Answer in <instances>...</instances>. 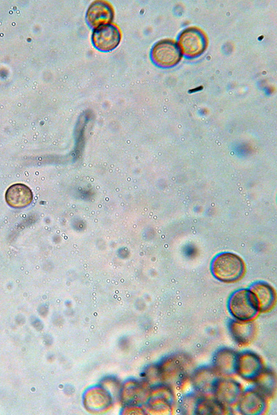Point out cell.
I'll return each instance as SVG.
<instances>
[{"mask_svg": "<svg viewBox=\"0 0 277 415\" xmlns=\"http://www.w3.org/2000/svg\"><path fill=\"white\" fill-rule=\"evenodd\" d=\"M157 365L163 383L172 389L181 387L187 379H190L193 371L191 358L183 353L166 356Z\"/></svg>", "mask_w": 277, "mask_h": 415, "instance_id": "cell-1", "label": "cell"}, {"mask_svg": "<svg viewBox=\"0 0 277 415\" xmlns=\"http://www.w3.org/2000/svg\"><path fill=\"white\" fill-rule=\"evenodd\" d=\"M244 263L237 255L222 252L216 255L211 263V271L215 278L227 283L240 280L244 273Z\"/></svg>", "mask_w": 277, "mask_h": 415, "instance_id": "cell-2", "label": "cell"}, {"mask_svg": "<svg viewBox=\"0 0 277 415\" xmlns=\"http://www.w3.org/2000/svg\"><path fill=\"white\" fill-rule=\"evenodd\" d=\"M227 308L235 320L242 321H253L260 313L253 295L247 288L234 291L229 297Z\"/></svg>", "mask_w": 277, "mask_h": 415, "instance_id": "cell-3", "label": "cell"}, {"mask_svg": "<svg viewBox=\"0 0 277 415\" xmlns=\"http://www.w3.org/2000/svg\"><path fill=\"white\" fill-rule=\"evenodd\" d=\"M208 42L206 33L197 26L185 28L179 33L177 41L182 55L188 59L196 58L203 54Z\"/></svg>", "mask_w": 277, "mask_h": 415, "instance_id": "cell-4", "label": "cell"}, {"mask_svg": "<svg viewBox=\"0 0 277 415\" xmlns=\"http://www.w3.org/2000/svg\"><path fill=\"white\" fill-rule=\"evenodd\" d=\"M183 55L177 43L171 39H161L155 43L150 51L152 62L160 68H168L176 66Z\"/></svg>", "mask_w": 277, "mask_h": 415, "instance_id": "cell-5", "label": "cell"}, {"mask_svg": "<svg viewBox=\"0 0 277 415\" xmlns=\"http://www.w3.org/2000/svg\"><path fill=\"white\" fill-rule=\"evenodd\" d=\"M175 402L173 389L166 384H160L150 387L146 403L153 414H168L172 412Z\"/></svg>", "mask_w": 277, "mask_h": 415, "instance_id": "cell-6", "label": "cell"}, {"mask_svg": "<svg viewBox=\"0 0 277 415\" xmlns=\"http://www.w3.org/2000/svg\"><path fill=\"white\" fill-rule=\"evenodd\" d=\"M242 385L231 376H221L215 386L213 397L227 408L237 405L242 392Z\"/></svg>", "mask_w": 277, "mask_h": 415, "instance_id": "cell-7", "label": "cell"}, {"mask_svg": "<svg viewBox=\"0 0 277 415\" xmlns=\"http://www.w3.org/2000/svg\"><path fill=\"white\" fill-rule=\"evenodd\" d=\"M220 377L212 366H203L193 371L190 380L197 394L212 396L216 382Z\"/></svg>", "mask_w": 277, "mask_h": 415, "instance_id": "cell-8", "label": "cell"}, {"mask_svg": "<svg viewBox=\"0 0 277 415\" xmlns=\"http://www.w3.org/2000/svg\"><path fill=\"white\" fill-rule=\"evenodd\" d=\"M265 368L261 357L251 351L238 352L236 374L244 380L253 382Z\"/></svg>", "mask_w": 277, "mask_h": 415, "instance_id": "cell-9", "label": "cell"}, {"mask_svg": "<svg viewBox=\"0 0 277 415\" xmlns=\"http://www.w3.org/2000/svg\"><path fill=\"white\" fill-rule=\"evenodd\" d=\"M121 31L118 26L109 24L95 28L92 43L100 51L109 52L118 46L121 40Z\"/></svg>", "mask_w": 277, "mask_h": 415, "instance_id": "cell-10", "label": "cell"}, {"mask_svg": "<svg viewBox=\"0 0 277 415\" xmlns=\"http://www.w3.org/2000/svg\"><path fill=\"white\" fill-rule=\"evenodd\" d=\"M236 405L242 414L260 415L267 411V398L253 387L243 391Z\"/></svg>", "mask_w": 277, "mask_h": 415, "instance_id": "cell-11", "label": "cell"}, {"mask_svg": "<svg viewBox=\"0 0 277 415\" xmlns=\"http://www.w3.org/2000/svg\"><path fill=\"white\" fill-rule=\"evenodd\" d=\"M114 10L111 3L107 1H93L87 11V22L93 29L111 24Z\"/></svg>", "mask_w": 277, "mask_h": 415, "instance_id": "cell-12", "label": "cell"}, {"mask_svg": "<svg viewBox=\"0 0 277 415\" xmlns=\"http://www.w3.org/2000/svg\"><path fill=\"white\" fill-rule=\"evenodd\" d=\"M238 355L233 349L222 347L215 352L212 367L220 376H232L236 374Z\"/></svg>", "mask_w": 277, "mask_h": 415, "instance_id": "cell-13", "label": "cell"}, {"mask_svg": "<svg viewBox=\"0 0 277 415\" xmlns=\"http://www.w3.org/2000/svg\"><path fill=\"white\" fill-rule=\"evenodd\" d=\"M249 290L253 295L259 312L267 313L274 307L276 295L270 284L265 282H257L250 286Z\"/></svg>", "mask_w": 277, "mask_h": 415, "instance_id": "cell-14", "label": "cell"}, {"mask_svg": "<svg viewBox=\"0 0 277 415\" xmlns=\"http://www.w3.org/2000/svg\"><path fill=\"white\" fill-rule=\"evenodd\" d=\"M228 328L233 340L240 346L250 344L256 335V326L253 321L231 320Z\"/></svg>", "mask_w": 277, "mask_h": 415, "instance_id": "cell-15", "label": "cell"}, {"mask_svg": "<svg viewBox=\"0 0 277 415\" xmlns=\"http://www.w3.org/2000/svg\"><path fill=\"white\" fill-rule=\"evenodd\" d=\"M6 201L12 208H21L27 206L32 201L31 190L25 185L16 183L10 185L5 194Z\"/></svg>", "mask_w": 277, "mask_h": 415, "instance_id": "cell-16", "label": "cell"}, {"mask_svg": "<svg viewBox=\"0 0 277 415\" xmlns=\"http://www.w3.org/2000/svg\"><path fill=\"white\" fill-rule=\"evenodd\" d=\"M253 383L254 387L267 399L274 396L276 380V375L272 370L265 367L254 380Z\"/></svg>", "mask_w": 277, "mask_h": 415, "instance_id": "cell-17", "label": "cell"}, {"mask_svg": "<svg viewBox=\"0 0 277 415\" xmlns=\"http://www.w3.org/2000/svg\"><path fill=\"white\" fill-rule=\"evenodd\" d=\"M229 409L213 396L199 395L195 403L194 414H226Z\"/></svg>", "mask_w": 277, "mask_h": 415, "instance_id": "cell-18", "label": "cell"}, {"mask_svg": "<svg viewBox=\"0 0 277 415\" xmlns=\"http://www.w3.org/2000/svg\"><path fill=\"white\" fill-rule=\"evenodd\" d=\"M199 394H189L183 398L181 403V408L183 414H194L195 403Z\"/></svg>", "mask_w": 277, "mask_h": 415, "instance_id": "cell-19", "label": "cell"}]
</instances>
